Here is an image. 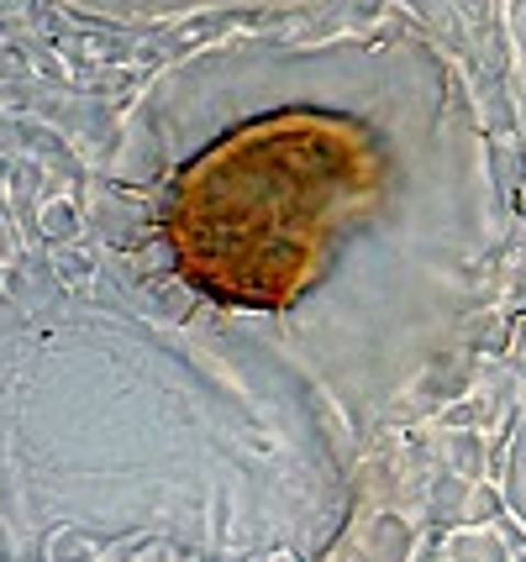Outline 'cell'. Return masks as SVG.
I'll return each mask as SVG.
<instances>
[{
    "label": "cell",
    "instance_id": "obj_1",
    "mask_svg": "<svg viewBox=\"0 0 526 562\" xmlns=\"http://www.w3.org/2000/svg\"><path fill=\"white\" fill-rule=\"evenodd\" d=\"M384 158L358 122L326 111H279L243 122L179 169L164 237L184 284L216 305H295L332 243L369 211Z\"/></svg>",
    "mask_w": 526,
    "mask_h": 562
}]
</instances>
